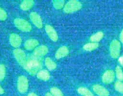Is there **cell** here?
<instances>
[{
  "label": "cell",
  "instance_id": "obj_1",
  "mask_svg": "<svg viewBox=\"0 0 123 96\" xmlns=\"http://www.w3.org/2000/svg\"><path fill=\"white\" fill-rule=\"evenodd\" d=\"M42 62L41 58H37L32 55L28 57L25 68L31 75H36L42 70Z\"/></svg>",
  "mask_w": 123,
  "mask_h": 96
},
{
  "label": "cell",
  "instance_id": "obj_2",
  "mask_svg": "<svg viewBox=\"0 0 123 96\" xmlns=\"http://www.w3.org/2000/svg\"><path fill=\"white\" fill-rule=\"evenodd\" d=\"M82 4L78 0H70L67 1L63 8L64 12L67 14L73 13L81 10Z\"/></svg>",
  "mask_w": 123,
  "mask_h": 96
},
{
  "label": "cell",
  "instance_id": "obj_3",
  "mask_svg": "<svg viewBox=\"0 0 123 96\" xmlns=\"http://www.w3.org/2000/svg\"><path fill=\"white\" fill-rule=\"evenodd\" d=\"M14 26L19 30L25 32H29L32 30L31 24L22 18H16L14 20Z\"/></svg>",
  "mask_w": 123,
  "mask_h": 96
},
{
  "label": "cell",
  "instance_id": "obj_4",
  "mask_svg": "<svg viewBox=\"0 0 123 96\" xmlns=\"http://www.w3.org/2000/svg\"><path fill=\"white\" fill-rule=\"evenodd\" d=\"M121 42L118 40H113L109 45V54L114 59H117L120 57L121 52Z\"/></svg>",
  "mask_w": 123,
  "mask_h": 96
},
{
  "label": "cell",
  "instance_id": "obj_5",
  "mask_svg": "<svg viewBox=\"0 0 123 96\" xmlns=\"http://www.w3.org/2000/svg\"><path fill=\"white\" fill-rule=\"evenodd\" d=\"M13 53L14 58L16 60L17 62H18V64L20 66H22L23 68H24L25 65H26L28 59L25 52L22 49L18 48V49H14Z\"/></svg>",
  "mask_w": 123,
  "mask_h": 96
},
{
  "label": "cell",
  "instance_id": "obj_6",
  "mask_svg": "<svg viewBox=\"0 0 123 96\" xmlns=\"http://www.w3.org/2000/svg\"><path fill=\"white\" fill-rule=\"evenodd\" d=\"M29 88V81L25 76H19L17 80V88L21 94L26 93Z\"/></svg>",
  "mask_w": 123,
  "mask_h": 96
},
{
  "label": "cell",
  "instance_id": "obj_7",
  "mask_svg": "<svg viewBox=\"0 0 123 96\" xmlns=\"http://www.w3.org/2000/svg\"><path fill=\"white\" fill-rule=\"evenodd\" d=\"M30 19L34 26L39 29H42L43 26V20L38 13L36 12H31L30 14Z\"/></svg>",
  "mask_w": 123,
  "mask_h": 96
},
{
  "label": "cell",
  "instance_id": "obj_8",
  "mask_svg": "<svg viewBox=\"0 0 123 96\" xmlns=\"http://www.w3.org/2000/svg\"><path fill=\"white\" fill-rule=\"evenodd\" d=\"M115 77V73L114 70H108L102 75V80L104 84H110L114 81Z\"/></svg>",
  "mask_w": 123,
  "mask_h": 96
},
{
  "label": "cell",
  "instance_id": "obj_9",
  "mask_svg": "<svg viewBox=\"0 0 123 96\" xmlns=\"http://www.w3.org/2000/svg\"><path fill=\"white\" fill-rule=\"evenodd\" d=\"M9 42L12 47L15 49H18L21 46L22 40L18 34L12 33L9 36Z\"/></svg>",
  "mask_w": 123,
  "mask_h": 96
},
{
  "label": "cell",
  "instance_id": "obj_10",
  "mask_svg": "<svg viewBox=\"0 0 123 96\" xmlns=\"http://www.w3.org/2000/svg\"><path fill=\"white\" fill-rule=\"evenodd\" d=\"M45 31L46 34L49 37V38L51 40L52 42H56L58 40V35L57 32L55 30L52 26L50 25H46L45 26Z\"/></svg>",
  "mask_w": 123,
  "mask_h": 96
},
{
  "label": "cell",
  "instance_id": "obj_11",
  "mask_svg": "<svg viewBox=\"0 0 123 96\" xmlns=\"http://www.w3.org/2000/svg\"><path fill=\"white\" fill-rule=\"evenodd\" d=\"M92 90L98 96H109V91L102 85L96 84L92 86Z\"/></svg>",
  "mask_w": 123,
  "mask_h": 96
},
{
  "label": "cell",
  "instance_id": "obj_12",
  "mask_svg": "<svg viewBox=\"0 0 123 96\" xmlns=\"http://www.w3.org/2000/svg\"><path fill=\"white\" fill-rule=\"evenodd\" d=\"M48 52H49V49L48 46L45 45H40L34 50L33 55L36 57L41 58L45 56Z\"/></svg>",
  "mask_w": 123,
  "mask_h": 96
},
{
  "label": "cell",
  "instance_id": "obj_13",
  "mask_svg": "<svg viewBox=\"0 0 123 96\" xmlns=\"http://www.w3.org/2000/svg\"><path fill=\"white\" fill-rule=\"evenodd\" d=\"M69 54V49L66 46L60 47L55 52V58L56 60H60L67 56Z\"/></svg>",
  "mask_w": 123,
  "mask_h": 96
},
{
  "label": "cell",
  "instance_id": "obj_14",
  "mask_svg": "<svg viewBox=\"0 0 123 96\" xmlns=\"http://www.w3.org/2000/svg\"><path fill=\"white\" fill-rule=\"evenodd\" d=\"M39 45V42L35 38H30L24 43V48L27 50H34Z\"/></svg>",
  "mask_w": 123,
  "mask_h": 96
},
{
  "label": "cell",
  "instance_id": "obj_15",
  "mask_svg": "<svg viewBox=\"0 0 123 96\" xmlns=\"http://www.w3.org/2000/svg\"><path fill=\"white\" fill-rule=\"evenodd\" d=\"M36 76L38 79L43 81H48L50 79V74L48 70L42 69L37 73Z\"/></svg>",
  "mask_w": 123,
  "mask_h": 96
},
{
  "label": "cell",
  "instance_id": "obj_16",
  "mask_svg": "<svg viewBox=\"0 0 123 96\" xmlns=\"http://www.w3.org/2000/svg\"><path fill=\"white\" fill-rule=\"evenodd\" d=\"M34 4L33 0H24L20 3V8L23 11H28L33 7Z\"/></svg>",
  "mask_w": 123,
  "mask_h": 96
},
{
  "label": "cell",
  "instance_id": "obj_17",
  "mask_svg": "<svg viewBox=\"0 0 123 96\" xmlns=\"http://www.w3.org/2000/svg\"><path fill=\"white\" fill-rule=\"evenodd\" d=\"M44 65L48 68V70L53 71L55 70L57 67L56 62L52 60L50 57H46L44 60Z\"/></svg>",
  "mask_w": 123,
  "mask_h": 96
},
{
  "label": "cell",
  "instance_id": "obj_18",
  "mask_svg": "<svg viewBox=\"0 0 123 96\" xmlns=\"http://www.w3.org/2000/svg\"><path fill=\"white\" fill-rule=\"evenodd\" d=\"M104 37V33L102 31H98L95 34H92L90 37V40L91 42L94 43H98L103 39Z\"/></svg>",
  "mask_w": 123,
  "mask_h": 96
},
{
  "label": "cell",
  "instance_id": "obj_19",
  "mask_svg": "<svg viewBox=\"0 0 123 96\" xmlns=\"http://www.w3.org/2000/svg\"><path fill=\"white\" fill-rule=\"evenodd\" d=\"M99 47V43H94V42H90V43H86L84 44L83 46V49L87 52L93 51L96 50Z\"/></svg>",
  "mask_w": 123,
  "mask_h": 96
},
{
  "label": "cell",
  "instance_id": "obj_20",
  "mask_svg": "<svg viewBox=\"0 0 123 96\" xmlns=\"http://www.w3.org/2000/svg\"><path fill=\"white\" fill-rule=\"evenodd\" d=\"M66 2L64 0H54L52 1V5L56 10H61L64 8Z\"/></svg>",
  "mask_w": 123,
  "mask_h": 96
},
{
  "label": "cell",
  "instance_id": "obj_21",
  "mask_svg": "<svg viewBox=\"0 0 123 96\" xmlns=\"http://www.w3.org/2000/svg\"><path fill=\"white\" fill-rule=\"evenodd\" d=\"M78 93L83 96H92V93L91 92L90 90L85 87H79L77 90Z\"/></svg>",
  "mask_w": 123,
  "mask_h": 96
},
{
  "label": "cell",
  "instance_id": "obj_22",
  "mask_svg": "<svg viewBox=\"0 0 123 96\" xmlns=\"http://www.w3.org/2000/svg\"><path fill=\"white\" fill-rule=\"evenodd\" d=\"M115 76L117 77L119 81L122 82L123 80V71L121 66H117L115 68Z\"/></svg>",
  "mask_w": 123,
  "mask_h": 96
},
{
  "label": "cell",
  "instance_id": "obj_23",
  "mask_svg": "<svg viewBox=\"0 0 123 96\" xmlns=\"http://www.w3.org/2000/svg\"><path fill=\"white\" fill-rule=\"evenodd\" d=\"M50 93L53 96H64L63 93L61 90L58 88L57 87H52L50 88Z\"/></svg>",
  "mask_w": 123,
  "mask_h": 96
},
{
  "label": "cell",
  "instance_id": "obj_24",
  "mask_svg": "<svg viewBox=\"0 0 123 96\" xmlns=\"http://www.w3.org/2000/svg\"><path fill=\"white\" fill-rule=\"evenodd\" d=\"M6 74V66L3 64H0V82L4 79Z\"/></svg>",
  "mask_w": 123,
  "mask_h": 96
},
{
  "label": "cell",
  "instance_id": "obj_25",
  "mask_svg": "<svg viewBox=\"0 0 123 96\" xmlns=\"http://www.w3.org/2000/svg\"><path fill=\"white\" fill-rule=\"evenodd\" d=\"M115 89L120 93L123 94V82L119 80L116 82L115 84Z\"/></svg>",
  "mask_w": 123,
  "mask_h": 96
},
{
  "label": "cell",
  "instance_id": "obj_26",
  "mask_svg": "<svg viewBox=\"0 0 123 96\" xmlns=\"http://www.w3.org/2000/svg\"><path fill=\"white\" fill-rule=\"evenodd\" d=\"M7 19V13L4 8L0 7V20L5 21Z\"/></svg>",
  "mask_w": 123,
  "mask_h": 96
},
{
  "label": "cell",
  "instance_id": "obj_27",
  "mask_svg": "<svg viewBox=\"0 0 123 96\" xmlns=\"http://www.w3.org/2000/svg\"><path fill=\"white\" fill-rule=\"evenodd\" d=\"M118 62L120 63V66L123 67V55L118 58Z\"/></svg>",
  "mask_w": 123,
  "mask_h": 96
},
{
  "label": "cell",
  "instance_id": "obj_28",
  "mask_svg": "<svg viewBox=\"0 0 123 96\" xmlns=\"http://www.w3.org/2000/svg\"><path fill=\"white\" fill-rule=\"evenodd\" d=\"M120 42L123 44V30L121 31L120 34Z\"/></svg>",
  "mask_w": 123,
  "mask_h": 96
},
{
  "label": "cell",
  "instance_id": "obj_29",
  "mask_svg": "<svg viewBox=\"0 0 123 96\" xmlns=\"http://www.w3.org/2000/svg\"><path fill=\"white\" fill-rule=\"evenodd\" d=\"M4 93V90L3 89V88L0 85V95H2Z\"/></svg>",
  "mask_w": 123,
  "mask_h": 96
},
{
  "label": "cell",
  "instance_id": "obj_30",
  "mask_svg": "<svg viewBox=\"0 0 123 96\" xmlns=\"http://www.w3.org/2000/svg\"><path fill=\"white\" fill-rule=\"evenodd\" d=\"M27 96H37V94H36L35 92H30V93H29L28 94Z\"/></svg>",
  "mask_w": 123,
  "mask_h": 96
},
{
  "label": "cell",
  "instance_id": "obj_31",
  "mask_svg": "<svg viewBox=\"0 0 123 96\" xmlns=\"http://www.w3.org/2000/svg\"><path fill=\"white\" fill-rule=\"evenodd\" d=\"M45 96H53L50 93V92H47V93L46 94Z\"/></svg>",
  "mask_w": 123,
  "mask_h": 96
},
{
  "label": "cell",
  "instance_id": "obj_32",
  "mask_svg": "<svg viewBox=\"0 0 123 96\" xmlns=\"http://www.w3.org/2000/svg\"><path fill=\"white\" fill-rule=\"evenodd\" d=\"M94 96L93 95H92V96Z\"/></svg>",
  "mask_w": 123,
  "mask_h": 96
}]
</instances>
